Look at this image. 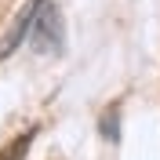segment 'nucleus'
Here are the masks:
<instances>
[{
	"mask_svg": "<svg viewBox=\"0 0 160 160\" xmlns=\"http://www.w3.org/2000/svg\"><path fill=\"white\" fill-rule=\"evenodd\" d=\"M37 51H58V40H62V26H58V11L48 8V0L40 4V22H37Z\"/></svg>",
	"mask_w": 160,
	"mask_h": 160,
	"instance_id": "1",
	"label": "nucleus"
},
{
	"mask_svg": "<svg viewBox=\"0 0 160 160\" xmlns=\"http://www.w3.org/2000/svg\"><path fill=\"white\" fill-rule=\"evenodd\" d=\"M29 142H33V131H26L15 146H8V149H4V157H0V160H22V153L29 149Z\"/></svg>",
	"mask_w": 160,
	"mask_h": 160,
	"instance_id": "3",
	"label": "nucleus"
},
{
	"mask_svg": "<svg viewBox=\"0 0 160 160\" xmlns=\"http://www.w3.org/2000/svg\"><path fill=\"white\" fill-rule=\"evenodd\" d=\"M40 4H44V0H33L29 8H22L18 22H15V26H11V29H8V37H4V44H0V58H8L11 51H15V48H18V44H22V33L29 29V22H33V18H37V15H40Z\"/></svg>",
	"mask_w": 160,
	"mask_h": 160,
	"instance_id": "2",
	"label": "nucleus"
}]
</instances>
